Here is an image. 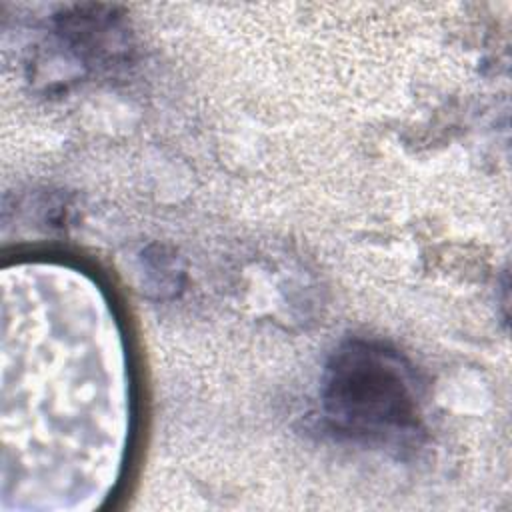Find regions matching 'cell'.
I'll return each instance as SVG.
<instances>
[{"label": "cell", "mask_w": 512, "mask_h": 512, "mask_svg": "<svg viewBox=\"0 0 512 512\" xmlns=\"http://www.w3.org/2000/svg\"><path fill=\"white\" fill-rule=\"evenodd\" d=\"M322 404L336 432L368 444L408 442L422 422L414 368L396 350L368 340H350L332 354Z\"/></svg>", "instance_id": "1"}]
</instances>
